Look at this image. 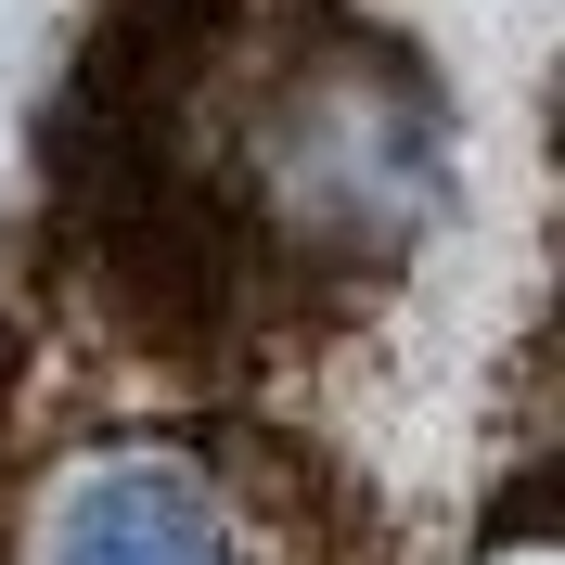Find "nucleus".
<instances>
[{
	"label": "nucleus",
	"instance_id": "obj_1",
	"mask_svg": "<svg viewBox=\"0 0 565 565\" xmlns=\"http://www.w3.org/2000/svg\"><path fill=\"white\" fill-rule=\"evenodd\" d=\"M232 168H245V218L270 257H296V270H386L450 206V116H437V90L398 52L321 39V52L257 77Z\"/></svg>",
	"mask_w": 565,
	"mask_h": 565
},
{
	"label": "nucleus",
	"instance_id": "obj_2",
	"mask_svg": "<svg viewBox=\"0 0 565 565\" xmlns=\"http://www.w3.org/2000/svg\"><path fill=\"white\" fill-rule=\"evenodd\" d=\"M39 565H245V527L193 450H104L65 476Z\"/></svg>",
	"mask_w": 565,
	"mask_h": 565
}]
</instances>
